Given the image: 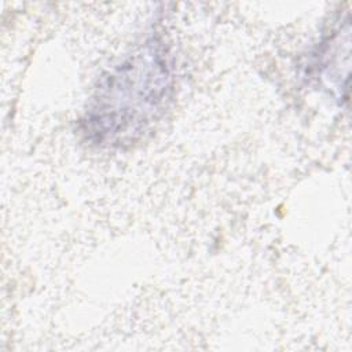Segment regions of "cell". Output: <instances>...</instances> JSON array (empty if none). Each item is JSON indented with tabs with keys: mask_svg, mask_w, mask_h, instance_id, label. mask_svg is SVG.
Returning a JSON list of instances; mask_svg holds the SVG:
<instances>
[{
	"mask_svg": "<svg viewBox=\"0 0 352 352\" xmlns=\"http://www.w3.org/2000/svg\"><path fill=\"white\" fill-rule=\"evenodd\" d=\"M172 74L162 43L150 40L104 74L82 121L100 146L133 142L165 107Z\"/></svg>",
	"mask_w": 352,
	"mask_h": 352,
	"instance_id": "6da1fadb",
	"label": "cell"
}]
</instances>
